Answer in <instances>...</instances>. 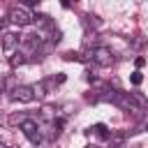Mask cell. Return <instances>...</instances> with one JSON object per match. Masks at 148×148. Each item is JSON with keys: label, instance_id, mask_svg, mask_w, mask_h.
<instances>
[{"label": "cell", "instance_id": "1", "mask_svg": "<svg viewBox=\"0 0 148 148\" xmlns=\"http://www.w3.org/2000/svg\"><path fill=\"white\" fill-rule=\"evenodd\" d=\"M88 58L97 65V67H111L113 65V53H111V49H106V46H95V49H90L88 51Z\"/></svg>", "mask_w": 148, "mask_h": 148}, {"label": "cell", "instance_id": "2", "mask_svg": "<svg viewBox=\"0 0 148 148\" xmlns=\"http://www.w3.org/2000/svg\"><path fill=\"white\" fill-rule=\"evenodd\" d=\"M21 132H23V136L30 141V143H39L42 141V130H39V125H37V120H32V118H25L23 123H21Z\"/></svg>", "mask_w": 148, "mask_h": 148}, {"label": "cell", "instance_id": "3", "mask_svg": "<svg viewBox=\"0 0 148 148\" xmlns=\"http://www.w3.org/2000/svg\"><path fill=\"white\" fill-rule=\"evenodd\" d=\"M7 18H9V23H16V25H28V23H32V14H30L23 5L12 7L9 14H7Z\"/></svg>", "mask_w": 148, "mask_h": 148}, {"label": "cell", "instance_id": "4", "mask_svg": "<svg viewBox=\"0 0 148 148\" xmlns=\"http://www.w3.org/2000/svg\"><path fill=\"white\" fill-rule=\"evenodd\" d=\"M12 99H14V102H23V104L32 102V99H35L32 86H16V88L12 90Z\"/></svg>", "mask_w": 148, "mask_h": 148}, {"label": "cell", "instance_id": "5", "mask_svg": "<svg viewBox=\"0 0 148 148\" xmlns=\"http://www.w3.org/2000/svg\"><path fill=\"white\" fill-rule=\"evenodd\" d=\"M111 104H116V106H120L123 111H127V113H139V109L132 104V99H130V95L127 92H118L116 90V95H113V102Z\"/></svg>", "mask_w": 148, "mask_h": 148}, {"label": "cell", "instance_id": "6", "mask_svg": "<svg viewBox=\"0 0 148 148\" xmlns=\"http://www.w3.org/2000/svg\"><path fill=\"white\" fill-rule=\"evenodd\" d=\"M2 49H5V53H12L18 44H21V37L16 35V32H2Z\"/></svg>", "mask_w": 148, "mask_h": 148}, {"label": "cell", "instance_id": "7", "mask_svg": "<svg viewBox=\"0 0 148 148\" xmlns=\"http://www.w3.org/2000/svg\"><path fill=\"white\" fill-rule=\"evenodd\" d=\"M62 123H65L62 118L49 123V130H46V139H49V141H56V139L60 136V132H62Z\"/></svg>", "mask_w": 148, "mask_h": 148}, {"label": "cell", "instance_id": "8", "mask_svg": "<svg viewBox=\"0 0 148 148\" xmlns=\"http://www.w3.org/2000/svg\"><path fill=\"white\" fill-rule=\"evenodd\" d=\"M130 95V99H132V104L139 109V111H143V109H148V97H143L139 90H134V92H127Z\"/></svg>", "mask_w": 148, "mask_h": 148}, {"label": "cell", "instance_id": "9", "mask_svg": "<svg viewBox=\"0 0 148 148\" xmlns=\"http://www.w3.org/2000/svg\"><path fill=\"white\" fill-rule=\"evenodd\" d=\"M39 116H42L46 123H53V120H56V106H51V104H44V106L39 109Z\"/></svg>", "mask_w": 148, "mask_h": 148}, {"label": "cell", "instance_id": "10", "mask_svg": "<svg viewBox=\"0 0 148 148\" xmlns=\"http://www.w3.org/2000/svg\"><path fill=\"white\" fill-rule=\"evenodd\" d=\"M90 132H95L99 139H111V132H109V127H106L104 123H97V125H92V127H90Z\"/></svg>", "mask_w": 148, "mask_h": 148}, {"label": "cell", "instance_id": "11", "mask_svg": "<svg viewBox=\"0 0 148 148\" xmlns=\"http://www.w3.org/2000/svg\"><path fill=\"white\" fill-rule=\"evenodd\" d=\"M46 90H49V86H46V81H39L37 86H32V92H35V97H37V99H42V97L46 95Z\"/></svg>", "mask_w": 148, "mask_h": 148}, {"label": "cell", "instance_id": "12", "mask_svg": "<svg viewBox=\"0 0 148 148\" xmlns=\"http://www.w3.org/2000/svg\"><path fill=\"white\" fill-rule=\"evenodd\" d=\"M62 58H65L67 62H76V60H83V56H79L76 51H67V53H62Z\"/></svg>", "mask_w": 148, "mask_h": 148}, {"label": "cell", "instance_id": "13", "mask_svg": "<svg viewBox=\"0 0 148 148\" xmlns=\"http://www.w3.org/2000/svg\"><path fill=\"white\" fill-rule=\"evenodd\" d=\"M23 62H25V56H23V53H16V56L9 58V65H12V67H18V65H23Z\"/></svg>", "mask_w": 148, "mask_h": 148}, {"label": "cell", "instance_id": "14", "mask_svg": "<svg viewBox=\"0 0 148 148\" xmlns=\"http://www.w3.org/2000/svg\"><path fill=\"white\" fill-rule=\"evenodd\" d=\"M49 39H51V44H58V42L62 39V32H60L58 28H51V37H49Z\"/></svg>", "mask_w": 148, "mask_h": 148}, {"label": "cell", "instance_id": "15", "mask_svg": "<svg viewBox=\"0 0 148 148\" xmlns=\"http://www.w3.org/2000/svg\"><path fill=\"white\" fill-rule=\"evenodd\" d=\"M60 83H65V74H58V76H53V79L46 81V86H60Z\"/></svg>", "mask_w": 148, "mask_h": 148}, {"label": "cell", "instance_id": "16", "mask_svg": "<svg viewBox=\"0 0 148 148\" xmlns=\"http://www.w3.org/2000/svg\"><path fill=\"white\" fill-rule=\"evenodd\" d=\"M23 120H25V116H23V113H14V116H9V123H12V125H18V127H21V123H23Z\"/></svg>", "mask_w": 148, "mask_h": 148}, {"label": "cell", "instance_id": "17", "mask_svg": "<svg viewBox=\"0 0 148 148\" xmlns=\"http://www.w3.org/2000/svg\"><path fill=\"white\" fill-rule=\"evenodd\" d=\"M86 18H88V23H90V25H95V28H99V25H102L99 16H95V14H90V16H86Z\"/></svg>", "mask_w": 148, "mask_h": 148}, {"label": "cell", "instance_id": "18", "mask_svg": "<svg viewBox=\"0 0 148 148\" xmlns=\"http://www.w3.org/2000/svg\"><path fill=\"white\" fill-rule=\"evenodd\" d=\"M130 81H132V83H134V86H139V83H141V81H143V74H141V72H134V74H132V76H130Z\"/></svg>", "mask_w": 148, "mask_h": 148}, {"label": "cell", "instance_id": "19", "mask_svg": "<svg viewBox=\"0 0 148 148\" xmlns=\"http://www.w3.org/2000/svg\"><path fill=\"white\" fill-rule=\"evenodd\" d=\"M134 62H136V67H143V65H146V58H143V56H139Z\"/></svg>", "mask_w": 148, "mask_h": 148}, {"label": "cell", "instance_id": "20", "mask_svg": "<svg viewBox=\"0 0 148 148\" xmlns=\"http://www.w3.org/2000/svg\"><path fill=\"white\" fill-rule=\"evenodd\" d=\"M7 23H9V18H2V21H0V30H5V28H7Z\"/></svg>", "mask_w": 148, "mask_h": 148}, {"label": "cell", "instance_id": "21", "mask_svg": "<svg viewBox=\"0 0 148 148\" xmlns=\"http://www.w3.org/2000/svg\"><path fill=\"white\" fill-rule=\"evenodd\" d=\"M2 90H5V79L0 76V92H2Z\"/></svg>", "mask_w": 148, "mask_h": 148}, {"label": "cell", "instance_id": "22", "mask_svg": "<svg viewBox=\"0 0 148 148\" xmlns=\"http://www.w3.org/2000/svg\"><path fill=\"white\" fill-rule=\"evenodd\" d=\"M86 148H99V146H86Z\"/></svg>", "mask_w": 148, "mask_h": 148}, {"label": "cell", "instance_id": "23", "mask_svg": "<svg viewBox=\"0 0 148 148\" xmlns=\"http://www.w3.org/2000/svg\"><path fill=\"white\" fill-rule=\"evenodd\" d=\"M0 148H7V146H2V143H0Z\"/></svg>", "mask_w": 148, "mask_h": 148}, {"label": "cell", "instance_id": "24", "mask_svg": "<svg viewBox=\"0 0 148 148\" xmlns=\"http://www.w3.org/2000/svg\"><path fill=\"white\" fill-rule=\"evenodd\" d=\"M146 127H148V123H146Z\"/></svg>", "mask_w": 148, "mask_h": 148}]
</instances>
